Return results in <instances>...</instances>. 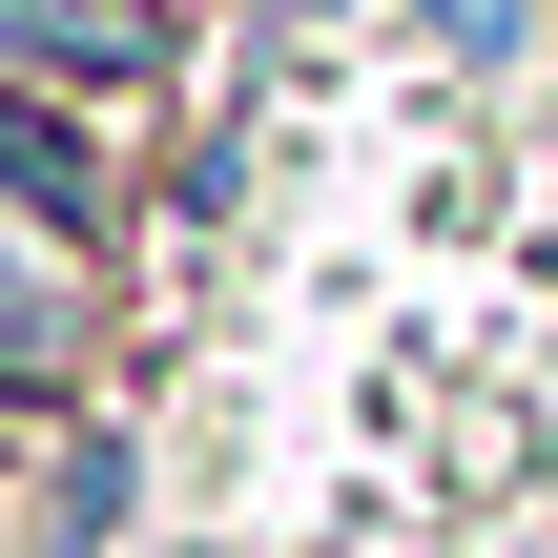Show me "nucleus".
<instances>
[{"label": "nucleus", "mask_w": 558, "mask_h": 558, "mask_svg": "<svg viewBox=\"0 0 558 558\" xmlns=\"http://www.w3.org/2000/svg\"><path fill=\"white\" fill-rule=\"evenodd\" d=\"M0 83L124 104V83H166V0H0Z\"/></svg>", "instance_id": "nucleus-1"}, {"label": "nucleus", "mask_w": 558, "mask_h": 558, "mask_svg": "<svg viewBox=\"0 0 558 558\" xmlns=\"http://www.w3.org/2000/svg\"><path fill=\"white\" fill-rule=\"evenodd\" d=\"M0 207H21L41 248H83V228H104V124H83L62 83H0Z\"/></svg>", "instance_id": "nucleus-2"}, {"label": "nucleus", "mask_w": 558, "mask_h": 558, "mask_svg": "<svg viewBox=\"0 0 558 558\" xmlns=\"http://www.w3.org/2000/svg\"><path fill=\"white\" fill-rule=\"evenodd\" d=\"M62 393H83V290H62V248L0 207V435L62 414Z\"/></svg>", "instance_id": "nucleus-3"}]
</instances>
